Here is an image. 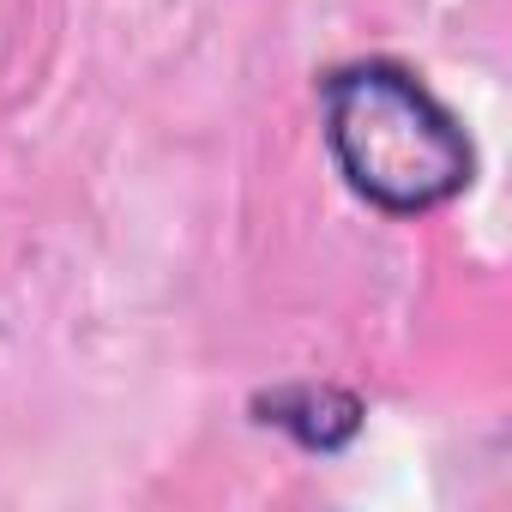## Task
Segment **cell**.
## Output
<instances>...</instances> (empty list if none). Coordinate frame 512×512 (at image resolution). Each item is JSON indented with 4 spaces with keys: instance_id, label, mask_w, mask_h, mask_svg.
Returning a JSON list of instances; mask_svg holds the SVG:
<instances>
[{
    "instance_id": "cell-1",
    "label": "cell",
    "mask_w": 512,
    "mask_h": 512,
    "mask_svg": "<svg viewBox=\"0 0 512 512\" xmlns=\"http://www.w3.org/2000/svg\"><path fill=\"white\" fill-rule=\"evenodd\" d=\"M326 145L344 181L392 217L434 211L476 175L464 127L392 61H362L326 79Z\"/></svg>"
}]
</instances>
